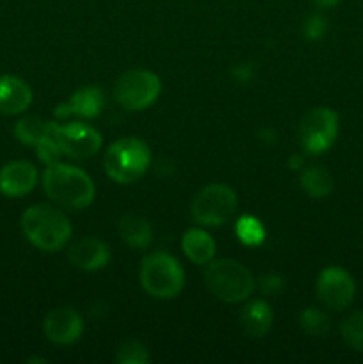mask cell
<instances>
[{"label":"cell","instance_id":"4","mask_svg":"<svg viewBox=\"0 0 363 364\" xmlns=\"http://www.w3.org/2000/svg\"><path fill=\"white\" fill-rule=\"evenodd\" d=\"M205 283L210 294L224 302L246 301L255 290L251 272L235 259L210 262L205 270Z\"/></svg>","mask_w":363,"mask_h":364},{"label":"cell","instance_id":"19","mask_svg":"<svg viewBox=\"0 0 363 364\" xmlns=\"http://www.w3.org/2000/svg\"><path fill=\"white\" fill-rule=\"evenodd\" d=\"M301 187L312 198H326L333 191V176L320 166H310L301 174Z\"/></svg>","mask_w":363,"mask_h":364},{"label":"cell","instance_id":"3","mask_svg":"<svg viewBox=\"0 0 363 364\" xmlns=\"http://www.w3.org/2000/svg\"><path fill=\"white\" fill-rule=\"evenodd\" d=\"M152 162L149 148L135 137H123L109 146L105 153V173L116 183L127 185L137 181Z\"/></svg>","mask_w":363,"mask_h":364},{"label":"cell","instance_id":"26","mask_svg":"<svg viewBox=\"0 0 363 364\" xmlns=\"http://www.w3.org/2000/svg\"><path fill=\"white\" fill-rule=\"evenodd\" d=\"M302 32H305V38L310 39V41H319L327 32V20L322 14H310L305 23H302Z\"/></svg>","mask_w":363,"mask_h":364},{"label":"cell","instance_id":"13","mask_svg":"<svg viewBox=\"0 0 363 364\" xmlns=\"http://www.w3.org/2000/svg\"><path fill=\"white\" fill-rule=\"evenodd\" d=\"M109 258V247L102 240L93 237L82 238L68 249V259L71 262V265L80 270H88V272L103 269Z\"/></svg>","mask_w":363,"mask_h":364},{"label":"cell","instance_id":"29","mask_svg":"<svg viewBox=\"0 0 363 364\" xmlns=\"http://www.w3.org/2000/svg\"><path fill=\"white\" fill-rule=\"evenodd\" d=\"M53 114H56L57 119H68V117L73 114V110H71V107H70V102L59 103V105L56 107V110H53Z\"/></svg>","mask_w":363,"mask_h":364},{"label":"cell","instance_id":"2","mask_svg":"<svg viewBox=\"0 0 363 364\" xmlns=\"http://www.w3.org/2000/svg\"><path fill=\"white\" fill-rule=\"evenodd\" d=\"M21 230L27 240L41 251H59L71 237V224L60 210L34 205L21 215Z\"/></svg>","mask_w":363,"mask_h":364},{"label":"cell","instance_id":"31","mask_svg":"<svg viewBox=\"0 0 363 364\" xmlns=\"http://www.w3.org/2000/svg\"><path fill=\"white\" fill-rule=\"evenodd\" d=\"M313 2H315L319 7H333L337 6V4H340L342 0H313Z\"/></svg>","mask_w":363,"mask_h":364},{"label":"cell","instance_id":"21","mask_svg":"<svg viewBox=\"0 0 363 364\" xmlns=\"http://www.w3.org/2000/svg\"><path fill=\"white\" fill-rule=\"evenodd\" d=\"M235 233L244 245H260L265 240V230L256 217L242 215L235 224Z\"/></svg>","mask_w":363,"mask_h":364},{"label":"cell","instance_id":"28","mask_svg":"<svg viewBox=\"0 0 363 364\" xmlns=\"http://www.w3.org/2000/svg\"><path fill=\"white\" fill-rule=\"evenodd\" d=\"M233 75H235V78L241 82L251 80V77H253L251 64H241V66L233 68Z\"/></svg>","mask_w":363,"mask_h":364},{"label":"cell","instance_id":"18","mask_svg":"<svg viewBox=\"0 0 363 364\" xmlns=\"http://www.w3.org/2000/svg\"><path fill=\"white\" fill-rule=\"evenodd\" d=\"M70 107L73 114L82 117H96L105 107V92L95 85H88L75 91L70 98Z\"/></svg>","mask_w":363,"mask_h":364},{"label":"cell","instance_id":"1","mask_svg":"<svg viewBox=\"0 0 363 364\" xmlns=\"http://www.w3.org/2000/svg\"><path fill=\"white\" fill-rule=\"evenodd\" d=\"M43 188L53 203L64 208L82 210L95 199V185L91 178L78 167L63 162L46 166Z\"/></svg>","mask_w":363,"mask_h":364},{"label":"cell","instance_id":"7","mask_svg":"<svg viewBox=\"0 0 363 364\" xmlns=\"http://www.w3.org/2000/svg\"><path fill=\"white\" fill-rule=\"evenodd\" d=\"M237 210V196L228 185H209L196 196L192 217L201 226H223Z\"/></svg>","mask_w":363,"mask_h":364},{"label":"cell","instance_id":"25","mask_svg":"<svg viewBox=\"0 0 363 364\" xmlns=\"http://www.w3.org/2000/svg\"><path fill=\"white\" fill-rule=\"evenodd\" d=\"M116 361L120 364H146L149 361V354L144 345L135 340H128L117 350Z\"/></svg>","mask_w":363,"mask_h":364},{"label":"cell","instance_id":"24","mask_svg":"<svg viewBox=\"0 0 363 364\" xmlns=\"http://www.w3.org/2000/svg\"><path fill=\"white\" fill-rule=\"evenodd\" d=\"M38 149V159L41 160L45 166H52V164L60 162L63 156V149H60L59 141L56 137V130H53V123H48V130L43 135L41 141L36 144Z\"/></svg>","mask_w":363,"mask_h":364},{"label":"cell","instance_id":"5","mask_svg":"<svg viewBox=\"0 0 363 364\" xmlns=\"http://www.w3.org/2000/svg\"><path fill=\"white\" fill-rule=\"evenodd\" d=\"M139 279L142 288L157 299H173L185 283L184 269L167 252H152L141 263Z\"/></svg>","mask_w":363,"mask_h":364},{"label":"cell","instance_id":"16","mask_svg":"<svg viewBox=\"0 0 363 364\" xmlns=\"http://www.w3.org/2000/svg\"><path fill=\"white\" fill-rule=\"evenodd\" d=\"M182 249L185 256L198 265H206L216 255V244L203 230H189L182 237Z\"/></svg>","mask_w":363,"mask_h":364},{"label":"cell","instance_id":"22","mask_svg":"<svg viewBox=\"0 0 363 364\" xmlns=\"http://www.w3.org/2000/svg\"><path fill=\"white\" fill-rule=\"evenodd\" d=\"M299 326H301V329L305 331L306 334H310V336L322 338L330 333L331 322L324 311H320V309L317 308H308L301 313V316H299Z\"/></svg>","mask_w":363,"mask_h":364},{"label":"cell","instance_id":"8","mask_svg":"<svg viewBox=\"0 0 363 364\" xmlns=\"http://www.w3.org/2000/svg\"><path fill=\"white\" fill-rule=\"evenodd\" d=\"M338 135V116L327 107H315L302 116L299 123V139L310 155L326 153Z\"/></svg>","mask_w":363,"mask_h":364},{"label":"cell","instance_id":"15","mask_svg":"<svg viewBox=\"0 0 363 364\" xmlns=\"http://www.w3.org/2000/svg\"><path fill=\"white\" fill-rule=\"evenodd\" d=\"M241 326L251 338H262L273 326V309L267 302L253 301L241 311Z\"/></svg>","mask_w":363,"mask_h":364},{"label":"cell","instance_id":"30","mask_svg":"<svg viewBox=\"0 0 363 364\" xmlns=\"http://www.w3.org/2000/svg\"><path fill=\"white\" fill-rule=\"evenodd\" d=\"M288 166H290V169H301L305 166V159L301 155H292Z\"/></svg>","mask_w":363,"mask_h":364},{"label":"cell","instance_id":"10","mask_svg":"<svg viewBox=\"0 0 363 364\" xmlns=\"http://www.w3.org/2000/svg\"><path fill=\"white\" fill-rule=\"evenodd\" d=\"M53 130L63 155L71 159H89L102 148L100 132L85 123H68L63 127L53 123Z\"/></svg>","mask_w":363,"mask_h":364},{"label":"cell","instance_id":"17","mask_svg":"<svg viewBox=\"0 0 363 364\" xmlns=\"http://www.w3.org/2000/svg\"><path fill=\"white\" fill-rule=\"evenodd\" d=\"M120 237L134 249H146L152 244L153 230L144 217L125 215L120 220Z\"/></svg>","mask_w":363,"mask_h":364},{"label":"cell","instance_id":"27","mask_svg":"<svg viewBox=\"0 0 363 364\" xmlns=\"http://www.w3.org/2000/svg\"><path fill=\"white\" fill-rule=\"evenodd\" d=\"M260 288H262L263 294H267V295L280 294V290L283 288V277L276 276V274L263 276L262 279H260Z\"/></svg>","mask_w":363,"mask_h":364},{"label":"cell","instance_id":"14","mask_svg":"<svg viewBox=\"0 0 363 364\" xmlns=\"http://www.w3.org/2000/svg\"><path fill=\"white\" fill-rule=\"evenodd\" d=\"M32 103V89L27 82L13 75L0 77V112L6 116H16L28 109Z\"/></svg>","mask_w":363,"mask_h":364},{"label":"cell","instance_id":"12","mask_svg":"<svg viewBox=\"0 0 363 364\" xmlns=\"http://www.w3.org/2000/svg\"><path fill=\"white\" fill-rule=\"evenodd\" d=\"M38 171L31 162L14 160L0 169V192L7 198H21L36 187Z\"/></svg>","mask_w":363,"mask_h":364},{"label":"cell","instance_id":"6","mask_svg":"<svg viewBox=\"0 0 363 364\" xmlns=\"http://www.w3.org/2000/svg\"><path fill=\"white\" fill-rule=\"evenodd\" d=\"M160 80L148 70H130L114 85V98L127 110H144L159 98Z\"/></svg>","mask_w":363,"mask_h":364},{"label":"cell","instance_id":"23","mask_svg":"<svg viewBox=\"0 0 363 364\" xmlns=\"http://www.w3.org/2000/svg\"><path fill=\"white\" fill-rule=\"evenodd\" d=\"M340 334L345 343L363 354V311H354L342 322Z\"/></svg>","mask_w":363,"mask_h":364},{"label":"cell","instance_id":"11","mask_svg":"<svg viewBox=\"0 0 363 364\" xmlns=\"http://www.w3.org/2000/svg\"><path fill=\"white\" fill-rule=\"evenodd\" d=\"M43 329L52 343L70 345L80 338L84 323L82 316L73 308H57L46 315Z\"/></svg>","mask_w":363,"mask_h":364},{"label":"cell","instance_id":"9","mask_svg":"<svg viewBox=\"0 0 363 364\" xmlns=\"http://www.w3.org/2000/svg\"><path fill=\"white\" fill-rule=\"evenodd\" d=\"M356 284L351 274L345 272L340 267H327L319 274L317 279V297L330 309L349 308L354 301Z\"/></svg>","mask_w":363,"mask_h":364},{"label":"cell","instance_id":"20","mask_svg":"<svg viewBox=\"0 0 363 364\" xmlns=\"http://www.w3.org/2000/svg\"><path fill=\"white\" fill-rule=\"evenodd\" d=\"M50 121L41 119L38 116H27L21 117L16 124H14V135L20 142L27 146H36L43 139V135L48 130Z\"/></svg>","mask_w":363,"mask_h":364}]
</instances>
